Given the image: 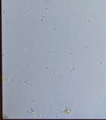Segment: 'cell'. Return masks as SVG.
I'll return each mask as SVG.
<instances>
[{
	"instance_id": "6da1fadb",
	"label": "cell",
	"mask_w": 106,
	"mask_h": 120,
	"mask_svg": "<svg viewBox=\"0 0 106 120\" xmlns=\"http://www.w3.org/2000/svg\"><path fill=\"white\" fill-rule=\"evenodd\" d=\"M24 83H25L26 85H29V82H28L27 81H25V82H24Z\"/></svg>"
},
{
	"instance_id": "7a4b0ae2",
	"label": "cell",
	"mask_w": 106,
	"mask_h": 120,
	"mask_svg": "<svg viewBox=\"0 0 106 120\" xmlns=\"http://www.w3.org/2000/svg\"><path fill=\"white\" fill-rule=\"evenodd\" d=\"M35 101H31V103H35Z\"/></svg>"
}]
</instances>
